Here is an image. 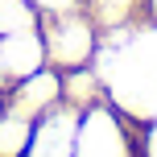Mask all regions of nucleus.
<instances>
[{
  "label": "nucleus",
  "mask_w": 157,
  "mask_h": 157,
  "mask_svg": "<svg viewBox=\"0 0 157 157\" xmlns=\"http://www.w3.org/2000/svg\"><path fill=\"white\" fill-rule=\"evenodd\" d=\"M41 54H46V46H41V37L33 29L0 37V71H4V75H17V78L33 75L37 62H41Z\"/></svg>",
  "instance_id": "f257e3e1"
},
{
  "label": "nucleus",
  "mask_w": 157,
  "mask_h": 157,
  "mask_svg": "<svg viewBox=\"0 0 157 157\" xmlns=\"http://www.w3.org/2000/svg\"><path fill=\"white\" fill-rule=\"evenodd\" d=\"M58 95V83L50 75H25V83L13 91V99H8V112H17V116H25L29 120L33 112H41V108H50V99Z\"/></svg>",
  "instance_id": "f03ea898"
},
{
  "label": "nucleus",
  "mask_w": 157,
  "mask_h": 157,
  "mask_svg": "<svg viewBox=\"0 0 157 157\" xmlns=\"http://www.w3.org/2000/svg\"><path fill=\"white\" fill-rule=\"evenodd\" d=\"M33 0H0V37L33 29Z\"/></svg>",
  "instance_id": "7ed1b4c3"
},
{
  "label": "nucleus",
  "mask_w": 157,
  "mask_h": 157,
  "mask_svg": "<svg viewBox=\"0 0 157 157\" xmlns=\"http://www.w3.org/2000/svg\"><path fill=\"white\" fill-rule=\"evenodd\" d=\"M25 141H29V120L17 112H4L0 116V157H17Z\"/></svg>",
  "instance_id": "20e7f679"
},
{
  "label": "nucleus",
  "mask_w": 157,
  "mask_h": 157,
  "mask_svg": "<svg viewBox=\"0 0 157 157\" xmlns=\"http://www.w3.org/2000/svg\"><path fill=\"white\" fill-rule=\"evenodd\" d=\"M33 4H46V8H66V4H75V0H33Z\"/></svg>",
  "instance_id": "39448f33"
},
{
  "label": "nucleus",
  "mask_w": 157,
  "mask_h": 157,
  "mask_svg": "<svg viewBox=\"0 0 157 157\" xmlns=\"http://www.w3.org/2000/svg\"><path fill=\"white\" fill-rule=\"evenodd\" d=\"M0 83H4V71H0Z\"/></svg>",
  "instance_id": "423d86ee"
}]
</instances>
